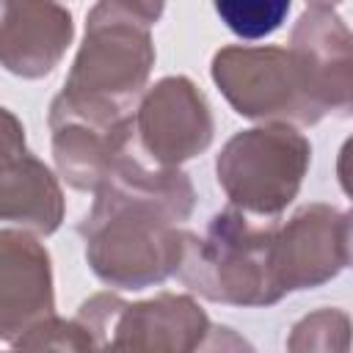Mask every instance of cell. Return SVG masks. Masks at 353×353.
<instances>
[{
	"label": "cell",
	"instance_id": "5b68a950",
	"mask_svg": "<svg viewBox=\"0 0 353 353\" xmlns=\"http://www.w3.org/2000/svg\"><path fill=\"white\" fill-rule=\"evenodd\" d=\"M97 353H196L210 331L207 312L190 295L160 292L141 303L97 292L74 317Z\"/></svg>",
	"mask_w": 353,
	"mask_h": 353
},
{
	"label": "cell",
	"instance_id": "ac0fdd59",
	"mask_svg": "<svg viewBox=\"0 0 353 353\" xmlns=\"http://www.w3.org/2000/svg\"><path fill=\"white\" fill-rule=\"evenodd\" d=\"M196 353H256V350L234 328H229V325H215L212 328L210 325V331H207V336H204V342L199 345Z\"/></svg>",
	"mask_w": 353,
	"mask_h": 353
},
{
	"label": "cell",
	"instance_id": "277c9868",
	"mask_svg": "<svg viewBox=\"0 0 353 353\" xmlns=\"http://www.w3.org/2000/svg\"><path fill=\"white\" fill-rule=\"evenodd\" d=\"M312 163V143L290 124H265L232 135L218 160V185L229 207L276 221L298 196Z\"/></svg>",
	"mask_w": 353,
	"mask_h": 353
},
{
	"label": "cell",
	"instance_id": "4fadbf2b",
	"mask_svg": "<svg viewBox=\"0 0 353 353\" xmlns=\"http://www.w3.org/2000/svg\"><path fill=\"white\" fill-rule=\"evenodd\" d=\"M0 221L33 234H52L63 221L61 185L30 152L0 163Z\"/></svg>",
	"mask_w": 353,
	"mask_h": 353
},
{
	"label": "cell",
	"instance_id": "7c38bea8",
	"mask_svg": "<svg viewBox=\"0 0 353 353\" xmlns=\"http://www.w3.org/2000/svg\"><path fill=\"white\" fill-rule=\"evenodd\" d=\"M72 14L58 3L0 0V66L17 77L50 74L72 44Z\"/></svg>",
	"mask_w": 353,
	"mask_h": 353
},
{
	"label": "cell",
	"instance_id": "5bb4252c",
	"mask_svg": "<svg viewBox=\"0 0 353 353\" xmlns=\"http://www.w3.org/2000/svg\"><path fill=\"white\" fill-rule=\"evenodd\" d=\"M347 350H350V320L339 309H317L301 317L287 336V353H347Z\"/></svg>",
	"mask_w": 353,
	"mask_h": 353
},
{
	"label": "cell",
	"instance_id": "9c48e42d",
	"mask_svg": "<svg viewBox=\"0 0 353 353\" xmlns=\"http://www.w3.org/2000/svg\"><path fill=\"white\" fill-rule=\"evenodd\" d=\"M350 30L339 11L328 3H309L298 17L290 52L301 66L309 97L323 116L347 113L353 91V55Z\"/></svg>",
	"mask_w": 353,
	"mask_h": 353
},
{
	"label": "cell",
	"instance_id": "ba28073f",
	"mask_svg": "<svg viewBox=\"0 0 353 353\" xmlns=\"http://www.w3.org/2000/svg\"><path fill=\"white\" fill-rule=\"evenodd\" d=\"M132 132L157 168H176L212 143V113L204 94L182 74L157 80L138 102Z\"/></svg>",
	"mask_w": 353,
	"mask_h": 353
},
{
	"label": "cell",
	"instance_id": "3957f363",
	"mask_svg": "<svg viewBox=\"0 0 353 353\" xmlns=\"http://www.w3.org/2000/svg\"><path fill=\"white\" fill-rule=\"evenodd\" d=\"M276 221L243 215L234 207L215 212L207 232H185L179 279L188 290L229 306H270L284 298L273 276Z\"/></svg>",
	"mask_w": 353,
	"mask_h": 353
},
{
	"label": "cell",
	"instance_id": "9a60e30c",
	"mask_svg": "<svg viewBox=\"0 0 353 353\" xmlns=\"http://www.w3.org/2000/svg\"><path fill=\"white\" fill-rule=\"evenodd\" d=\"M6 353H97L91 334L77 320L50 317L25 331Z\"/></svg>",
	"mask_w": 353,
	"mask_h": 353
},
{
	"label": "cell",
	"instance_id": "6da1fadb",
	"mask_svg": "<svg viewBox=\"0 0 353 353\" xmlns=\"http://www.w3.org/2000/svg\"><path fill=\"white\" fill-rule=\"evenodd\" d=\"M94 207L77 226L85 259L99 281L116 290H146L179 270L185 232L196 204L179 168H149L121 154L94 190Z\"/></svg>",
	"mask_w": 353,
	"mask_h": 353
},
{
	"label": "cell",
	"instance_id": "7a4b0ae2",
	"mask_svg": "<svg viewBox=\"0 0 353 353\" xmlns=\"http://www.w3.org/2000/svg\"><path fill=\"white\" fill-rule=\"evenodd\" d=\"M163 3L105 0L88 11L85 39L63 83V97L132 116L154 66L152 25L160 19Z\"/></svg>",
	"mask_w": 353,
	"mask_h": 353
},
{
	"label": "cell",
	"instance_id": "8fae6325",
	"mask_svg": "<svg viewBox=\"0 0 353 353\" xmlns=\"http://www.w3.org/2000/svg\"><path fill=\"white\" fill-rule=\"evenodd\" d=\"M52 157L61 179L74 190H97L110 165L127 154L132 119L108 121L88 113L50 105Z\"/></svg>",
	"mask_w": 353,
	"mask_h": 353
},
{
	"label": "cell",
	"instance_id": "8992f818",
	"mask_svg": "<svg viewBox=\"0 0 353 353\" xmlns=\"http://www.w3.org/2000/svg\"><path fill=\"white\" fill-rule=\"evenodd\" d=\"M212 80L245 119L290 127H309L323 119L309 97L301 66L284 47H223L212 58Z\"/></svg>",
	"mask_w": 353,
	"mask_h": 353
},
{
	"label": "cell",
	"instance_id": "e0dca14e",
	"mask_svg": "<svg viewBox=\"0 0 353 353\" xmlns=\"http://www.w3.org/2000/svg\"><path fill=\"white\" fill-rule=\"evenodd\" d=\"M28 146H25V127L22 121L0 105V163L3 160H11V157H19L25 154Z\"/></svg>",
	"mask_w": 353,
	"mask_h": 353
},
{
	"label": "cell",
	"instance_id": "2e32d148",
	"mask_svg": "<svg viewBox=\"0 0 353 353\" xmlns=\"http://www.w3.org/2000/svg\"><path fill=\"white\" fill-rule=\"evenodd\" d=\"M215 14L240 39H262L281 28L290 14L287 0H229L215 3Z\"/></svg>",
	"mask_w": 353,
	"mask_h": 353
},
{
	"label": "cell",
	"instance_id": "30bf717a",
	"mask_svg": "<svg viewBox=\"0 0 353 353\" xmlns=\"http://www.w3.org/2000/svg\"><path fill=\"white\" fill-rule=\"evenodd\" d=\"M55 317L52 265L33 232L0 229V339L17 342Z\"/></svg>",
	"mask_w": 353,
	"mask_h": 353
},
{
	"label": "cell",
	"instance_id": "52a82bcc",
	"mask_svg": "<svg viewBox=\"0 0 353 353\" xmlns=\"http://www.w3.org/2000/svg\"><path fill=\"white\" fill-rule=\"evenodd\" d=\"M350 262V215L331 204H306L273 234L279 290H312L336 279Z\"/></svg>",
	"mask_w": 353,
	"mask_h": 353
}]
</instances>
